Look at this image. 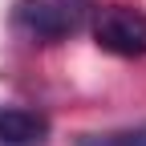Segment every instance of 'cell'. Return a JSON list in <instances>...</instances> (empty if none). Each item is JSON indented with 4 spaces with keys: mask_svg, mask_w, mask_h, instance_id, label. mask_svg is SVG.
I'll return each mask as SVG.
<instances>
[{
    "mask_svg": "<svg viewBox=\"0 0 146 146\" xmlns=\"http://www.w3.org/2000/svg\"><path fill=\"white\" fill-rule=\"evenodd\" d=\"M94 0H16L12 25L33 41H65L94 21Z\"/></svg>",
    "mask_w": 146,
    "mask_h": 146,
    "instance_id": "1",
    "label": "cell"
},
{
    "mask_svg": "<svg viewBox=\"0 0 146 146\" xmlns=\"http://www.w3.org/2000/svg\"><path fill=\"white\" fill-rule=\"evenodd\" d=\"M94 41L114 57H146V12L134 4H106L94 12Z\"/></svg>",
    "mask_w": 146,
    "mask_h": 146,
    "instance_id": "2",
    "label": "cell"
},
{
    "mask_svg": "<svg viewBox=\"0 0 146 146\" xmlns=\"http://www.w3.org/2000/svg\"><path fill=\"white\" fill-rule=\"evenodd\" d=\"M49 118L41 110L25 106H0V146H45L49 142Z\"/></svg>",
    "mask_w": 146,
    "mask_h": 146,
    "instance_id": "3",
    "label": "cell"
},
{
    "mask_svg": "<svg viewBox=\"0 0 146 146\" xmlns=\"http://www.w3.org/2000/svg\"><path fill=\"white\" fill-rule=\"evenodd\" d=\"M77 146H146V122L122 126V130H106V134H81Z\"/></svg>",
    "mask_w": 146,
    "mask_h": 146,
    "instance_id": "4",
    "label": "cell"
}]
</instances>
